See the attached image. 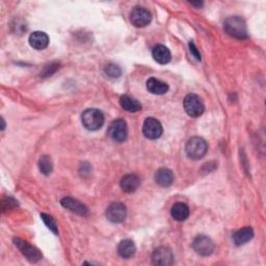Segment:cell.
<instances>
[{"label":"cell","instance_id":"cell-1","mask_svg":"<svg viewBox=\"0 0 266 266\" xmlns=\"http://www.w3.org/2000/svg\"><path fill=\"white\" fill-rule=\"evenodd\" d=\"M224 28L230 37L243 40L247 38V27L245 21L239 16H232L226 19Z\"/></svg>","mask_w":266,"mask_h":266},{"label":"cell","instance_id":"cell-10","mask_svg":"<svg viewBox=\"0 0 266 266\" xmlns=\"http://www.w3.org/2000/svg\"><path fill=\"white\" fill-rule=\"evenodd\" d=\"M152 262L155 265L169 266L174 264V255L168 247L160 246L154 250L152 254Z\"/></svg>","mask_w":266,"mask_h":266},{"label":"cell","instance_id":"cell-25","mask_svg":"<svg viewBox=\"0 0 266 266\" xmlns=\"http://www.w3.org/2000/svg\"><path fill=\"white\" fill-rule=\"evenodd\" d=\"M59 68V65L56 64V63H53V64H50L48 66H46L44 68V70H43V72H41V76L42 77H49L52 74H54Z\"/></svg>","mask_w":266,"mask_h":266},{"label":"cell","instance_id":"cell-6","mask_svg":"<svg viewBox=\"0 0 266 266\" xmlns=\"http://www.w3.org/2000/svg\"><path fill=\"white\" fill-rule=\"evenodd\" d=\"M130 21L135 27H145L152 21L151 13L143 6H135L130 13Z\"/></svg>","mask_w":266,"mask_h":266},{"label":"cell","instance_id":"cell-11","mask_svg":"<svg viewBox=\"0 0 266 266\" xmlns=\"http://www.w3.org/2000/svg\"><path fill=\"white\" fill-rule=\"evenodd\" d=\"M127 216V209L125 205L119 202L111 203L106 210V218L109 221L115 222V224H119L122 222Z\"/></svg>","mask_w":266,"mask_h":266},{"label":"cell","instance_id":"cell-12","mask_svg":"<svg viewBox=\"0 0 266 266\" xmlns=\"http://www.w3.org/2000/svg\"><path fill=\"white\" fill-rule=\"evenodd\" d=\"M61 204L66 209L70 210L76 214H79V216L81 217H87L89 214V208L87 207V206L83 205L79 201L70 198V196H67V198L62 199Z\"/></svg>","mask_w":266,"mask_h":266},{"label":"cell","instance_id":"cell-13","mask_svg":"<svg viewBox=\"0 0 266 266\" xmlns=\"http://www.w3.org/2000/svg\"><path fill=\"white\" fill-rule=\"evenodd\" d=\"M29 44L33 49L43 50L49 45V37L43 31H34L29 36Z\"/></svg>","mask_w":266,"mask_h":266},{"label":"cell","instance_id":"cell-8","mask_svg":"<svg viewBox=\"0 0 266 266\" xmlns=\"http://www.w3.org/2000/svg\"><path fill=\"white\" fill-rule=\"evenodd\" d=\"M193 247L196 254L200 256H210L214 252V243L212 240L205 235L196 236L193 242Z\"/></svg>","mask_w":266,"mask_h":266},{"label":"cell","instance_id":"cell-20","mask_svg":"<svg viewBox=\"0 0 266 266\" xmlns=\"http://www.w3.org/2000/svg\"><path fill=\"white\" fill-rule=\"evenodd\" d=\"M171 217L178 221H183L190 217V208L184 203H176L171 208Z\"/></svg>","mask_w":266,"mask_h":266},{"label":"cell","instance_id":"cell-23","mask_svg":"<svg viewBox=\"0 0 266 266\" xmlns=\"http://www.w3.org/2000/svg\"><path fill=\"white\" fill-rule=\"evenodd\" d=\"M41 218L43 219V221L45 222V225L47 226V228L50 231H52L54 234H58V229H57L56 221L52 217L48 216V214H45V213H42L41 214Z\"/></svg>","mask_w":266,"mask_h":266},{"label":"cell","instance_id":"cell-24","mask_svg":"<svg viewBox=\"0 0 266 266\" xmlns=\"http://www.w3.org/2000/svg\"><path fill=\"white\" fill-rule=\"evenodd\" d=\"M104 72L107 76L111 77V78H119V77L122 75L121 68L115 64H108L104 69Z\"/></svg>","mask_w":266,"mask_h":266},{"label":"cell","instance_id":"cell-7","mask_svg":"<svg viewBox=\"0 0 266 266\" xmlns=\"http://www.w3.org/2000/svg\"><path fill=\"white\" fill-rule=\"evenodd\" d=\"M108 134L111 137V140H114L117 143L125 142L128 135V128L124 120L118 119L111 122L108 128Z\"/></svg>","mask_w":266,"mask_h":266},{"label":"cell","instance_id":"cell-16","mask_svg":"<svg viewBox=\"0 0 266 266\" xmlns=\"http://www.w3.org/2000/svg\"><path fill=\"white\" fill-rule=\"evenodd\" d=\"M136 252V246L130 239L122 240L118 245V253L124 259H130Z\"/></svg>","mask_w":266,"mask_h":266},{"label":"cell","instance_id":"cell-5","mask_svg":"<svg viewBox=\"0 0 266 266\" xmlns=\"http://www.w3.org/2000/svg\"><path fill=\"white\" fill-rule=\"evenodd\" d=\"M14 243L15 245L19 248V251L26 257L27 260H29L32 263H36L42 259V254L38 250L37 247H34L30 243H28L25 240L15 237L14 238Z\"/></svg>","mask_w":266,"mask_h":266},{"label":"cell","instance_id":"cell-21","mask_svg":"<svg viewBox=\"0 0 266 266\" xmlns=\"http://www.w3.org/2000/svg\"><path fill=\"white\" fill-rule=\"evenodd\" d=\"M120 104H121V106L125 110L129 111V113H137V111L142 110L141 103L127 95H124L121 97V99H120Z\"/></svg>","mask_w":266,"mask_h":266},{"label":"cell","instance_id":"cell-22","mask_svg":"<svg viewBox=\"0 0 266 266\" xmlns=\"http://www.w3.org/2000/svg\"><path fill=\"white\" fill-rule=\"evenodd\" d=\"M39 169L41 170V173L44 174L45 176H48L52 173L53 164L52 160H51V157L48 155L42 156L39 160Z\"/></svg>","mask_w":266,"mask_h":266},{"label":"cell","instance_id":"cell-19","mask_svg":"<svg viewBox=\"0 0 266 266\" xmlns=\"http://www.w3.org/2000/svg\"><path fill=\"white\" fill-rule=\"evenodd\" d=\"M147 89L154 95H164V94L168 93L169 85L168 83L156 78H150L147 81Z\"/></svg>","mask_w":266,"mask_h":266},{"label":"cell","instance_id":"cell-15","mask_svg":"<svg viewBox=\"0 0 266 266\" xmlns=\"http://www.w3.org/2000/svg\"><path fill=\"white\" fill-rule=\"evenodd\" d=\"M174 174L169 169H159L155 174V181L162 187H169L174 182Z\"/></svg>","mask_w":266,"mask_h":266},{"label":"cell","instance_id":"cell-26","mask_svg":"<svg viewBox=\"0 0 266 266\" xmlns=\"http://www.w3.org/2000/svg\"><path fill=\"white\" fill-rule=\"evenodd\" d=\"M190 49H191V52L192 54L198 59V61H201V54H200V51L198 50V48H196V46L194 45V43L193 41H191L190 43Z\"/></svg>","mask_w":266,"mask_h":266},{"label":"cell","instance_id":"cell-3","mask_svg":"<svg viewBox=\"0 0 266 266\" xmlns=\"http://www.w3.org/2000/svg\"><path fill=\"white\" fill-rule=\"evenodd\" d=\"M185 151L187 156L193 160L201 159L206 155V153L208 151L207 142H206L203 137L193 136L187 142Z\"/></svg>","mask_w":266,"mask_h":266},{"label":"cell","instance_id":"cell-18","mask_svg":"<svg viewBox=\"0 0 266 266\" xmlns=\"http://www.w3.org/2000/svg\"><path fill=\"white\" fill-rule=\"evenodd\" d=\"M254 237V231L250 227H244L234 233L233 242L236 245H243Z\"/></svg>","mask_w":266,"mask_h":266},{"label":"cell","instance_id":"cell-14","mask_svg":"<svg viewBox=\"0 0 266 266\" xmlns=\"http://www.w3.org/2000/svg\"><path fill=\"white\" fill-rule=\"evenodd\" d=\"M120 184H121V188L125 193H134L137 188L140 187L141 180L139 176H136L134 174H129L122 178L121 183Z\"/></svg>","mask_w":266,"mask_h":266},{"label":"cell","instance_id":"cell-17","mask_svg":"<svg viewBox=\"0 0 266 266\" xmlns=\"http://www.w3.org/2000/svg\"><path fill=\"white\" fill-rule=\"evenodd\" d=\"M152 54H153V58L155 59L158 64L167 65L170 62L171 55H170L169 50L164 45H157L154 47Z\"/></svg>","mask_w":266,"mask_h":266},{"label":"cell","instance_id":"cell-4","mask_svg":"<svg viewBox=\"0 0 266 266\" xmlns=\"http://www.w3.org/2000/svg\"><path fill=\"white\" fill-rule=\"evenodd\" d=\"M183 106L186 114L192 118H199L205 110V105L202 99L195 94H190L184 98Z\"/></svg>","mask_w":266,"mask_h":266},{"label":"cell","instance_id":"cell-2","mask_svg":"<svg viewBox=\"0 0 266 266\" xmlns=\"http://www.w3.org/2000/svg\"><path fill=\"white\" fill-rule=\"evenodd\" d=\"M81 121L83 126L90 131L99 130L104 124L105 118L102 111L96 108H89L84 110L81 115Z\"/></svg>","mask_w":266,"mask_h":266},{"label":"cell","instance_id":"cell-9","mask_svg":"<svg viewBox=\"0 0 266 266\" xmlns=\"http://www.w3.org/2000/svg\"><path fill=\"white\" fill-rule=\"evenodd\" d=\"M162 126L158 120L154 118H148L145 120L143 126L144 135L149 140H157L162 134Z\"/></svg>","mask_w":266,"mask_h":266}]
</instances>
